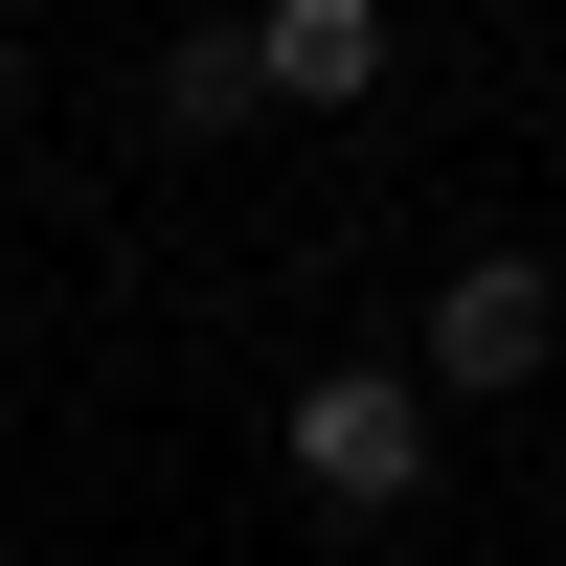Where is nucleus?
Segmentation results:
<instances>
[{"label": "nucleus", "instance_id": "nucleus-4", "mask_svg": "<svg viewBox=\"0 0 566 566\" xmlns=\"http://www.w3.org/2000/svg\"><path fill=\"white\" fill-rule=\"evenodd\" d=\"M0 114H23V45H0Z\"/></svg>", "mask_w": 566, "mask_h": 566}, {"label": "nucleus", "instance_id": "nucleus-2", "mask_svg": "<svg viewBox=\"0 0 566 566\" xmlns=\"http://www.w3.org/2000/svg\"><path fill=\"white\" fill-rule=\"evenodd\" d=\"M544 340H566L544 250H476V272L431 295V386H544Z\"/></svg>", "mask_w": 566, "mask_h": 566}, {"label": "nucleus", "instance_id": "nucleus-1", "mask_svg": "<svg viewBox=\"0 0 566 566\" xmlns=\"http://www.w3.org/2000/svg\"><path fill=\"white\" fill-rule=\"evenodd\" d=\"M295 476L340 499V522H386V499L431 476V408H408L386 363H317V386H295Z\"/></svg>", "mask_w": 566, "mask_h": 566}, {"label": "nucleus", "instance_id": "nucleus-3", "mask_svg": "<svg viewBox=\"0 0 566 566\" xmlns=\"http://www.w3.org/2000/svg\"><path fill=\"white\" fill-rule=\"evenodd\" d=\"M250 91H295V114L386 91V0H272V23H250Z\"/></svg>", "mask_w": 566, "mask_h": 566}]
</instances>
